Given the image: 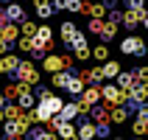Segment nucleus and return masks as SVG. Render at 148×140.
I'll return each instance as SVG.
<instances>
[{"label":"nucleus","mask_w":148,"mask_h":140,"mask_svg":"<svg viewBox=\"0 0 148 140\" xmlns=\"http://www.w3.org/2000/svg\"><path fill=\"white\" fill-rule=\"evenodd\" d=\"M120 53H126V56H137V59H145V53H148V45L140 39V37L129 34L126 39H120Z\"/></svg>","instance_id":"nucleus-1"},{"label":"nucleus","mask_w":148,"mask_h":140,"mask_svg":"<svg viewBox=\"0 0 148 140\" xmlns=\"http://www.w3.org/2000/svg\"><path fill=\"white\" fill-rule=\"evenodd\" d=\"M14 81L25 84V87H31V84H39V70H36L31 62H20V67H17V73H14Z\"/></svg>","instance_id":"nucleus-2"},{"label":"nucleus","mask_w":148,"mask_h":140,"mask_svg":"<svg viewBox=\"0 0 148 140\" xmlns=\"http://www.w3.org/2000/svg\"><path fill=\"white\" fill-rule=\"evenodd\" d=\"M101 98L106 101L109 107H120L123 101H129V92H123L117 84H103L101 87Z\"/></svg>","instance_id":"nucleus-3"},{"label":"nucleus","mask_w":148,"mask_h":140,"mask_svg":"<svg viewBox=\"0 0 148 140\" xmlns=\"http://www.w3.org/2000/svg\"><path fill=\"white\" fill-rule=\"evenodd\" d=\"M42 67H45L50 76H53V73H62V70H67L64 56H56V53H48V56L42 59Z\"/></svg>","instance_id":"nucleus-4"},{"label":"nucleus","mask_w":148,"mask_h":140,"mask_svg":"<svg viewBox=\"0 0 148 140\" xmlns=\"http://www.w3.org/2000/svg\"><path fill=\"white\" fill-rule=\"evenodd\" d=\"M3 20H6V23H23L25 20V8L20 6V3H8L6 8H3Z\"/></svg>","instance_id":"nucleus-5"},{"label":"nucleus","mask_w":148,"mask_h":140,"mask_svg":"<svg viewBox=\"0 0 148 140\" xmlns=\"http://www.w3.org/2000/svg\"><path fill=\"white\" fill-rule=\"evenodd\" d=\"M0 39H3L8 48H11V45L20 39V28H17L14 23H3V25H0Z\"/></svg>","instance_id":"nucleus-6"},{"label":"nucleus","mask_w":148,"mask_h":140,"mask_svg":"<svg viewBox=\"0 0 148 140\" xmlns=\"http://www.w3.org/2000/svg\"><path fill=\"white\" fill-rule=\"evenodd\" d=\"M145 14H148V11H132V8H126V11H123V20H120V23H123L129 31H134V28H137V25L145 20Z\"/></svg>","instance_id":"nucleus-7"},{"label":"nucleus","mask_w":148,"mask_h":140,"mask_svg":"<svg viewBox=\"0 0 148 140\" xmlns=\"http://www.w3.org/2000/svg\"><path fill=\"white\" fill-rule=\"evenodd\" d=\"M78 121H81V123H78V140H95V123H90V121H87V115H78Z\"/></svg>","instance_id":"nucleus-8"},{"label":"nucleus","mask_w":148,"mask_h":140,"mask_svg":"<svg viewBox=\"0 0 148 140\" xmlns=\"http://www.w3.org/2000/svg\"><path fill=\"white\" fill-rule=\"evenodd\" d=\"M78 115H81V112H78V101H70V104H64V107H62V112H59V118H62L64 123H73Z\"/></svg>","instance_id":"nucleus-9"},{"label":"nucleus","mask_w":148,"mask_h":140,"mask_svg":"<svg viewBox=\"0 0 148 140\" xmlns=\"http://www.w3.org/2000/svg\"><path fill=\"white\" fill-rule=\"evenodd\" d=\"M75 79V73H73V67L70 70H62V73H53V87H59V90H67V84Z\"/></svg>","instance_id":"nucleus-10"},{"label":"nucleus","mask_w":148,"mask_h":140,"mask_svg":"<svg viewBox=\"0 0 148 140\" xmlns=\"http://www.w3.org/2000/svg\"><path fill=\"white\" fill-rule=\"evenodd\" d=\"M75 31H78V28H75V23H70V20H67V23H62V28H59V34H62V42H64L67 48L73 45V37H75Z\"/></svg>","instance_id":"nucleus-11"},{"label":"nucleus","mask_w":148,"mask_h":140,"mask_svg":"<svg viewBox=\"0 0 148 140\" xmlns=\"http://www.w3.org/2000/svg\"><path fill=\"white\" fill-rule=\"evenodd\" d=\"M115 84H117L123 92H132V90H134V84H137V79H134V73H120V76L115 79Z\"/></svg>","instance_id":"nucleus-12"},{"label":"nucleus","mask_w":148,"mask_h":140,"mask_svg":"<svg viewBox=\"0 0 148 140\" xmlns=\"http://www.w3.org/2000/svg\"><path fill=\"white\" fill-rule=\"evenodd\" d=\"M34 6H36V17H42V20L53 17V3L50 0H34Z\"/></svg>","instance_id":"nucleus-13"},{"label":"nucleus","mask_w":148,"mask_h":140,"mask_svg":"<svg viewBox=\"0 0 148 140\" xmlns=\"http://www.w3.org/2000/svg\"><path fill=\"white\" fill-rule=\"evenodd\" d=\"M25 137H28V140H59V134L50 132V129H31Z\"/></svg>","instance_id":"nucleus-14"},{"label":"nucleus","mask_w":148,"mask_h":140,"mask_svg":"<svg viewBox=\"0 0 148 140\" xmlns=\"http://www.w3.org/2000/svg\"><path fill=\"white\" fill-rule=\"evenodd\" d=\"M3 112H6V121H20V118H23V109H20V104H14V101H6V104H3Z\"/></svg>","instance_id":"nucleus-15"},{"label":"nucleus","mask_w":148,"mask_h":140,"mask_svg":"<svg viewBox=\"0 0 148 140\" xmlns=\"http://www.w3.org/2000/svg\"><path fill=\"white\" fill-rule=\"evenodd\" d=\"M129 98H132V101H137V104L148 101V81H145V84H134V90L129 92Z\"/></svg>","instance_id":"nucleus-16"},{"label":"nucleus","mask_w":148,"mask_h":140,"mask_svg":"<svg viewBox=\"0 0 148 140\" xmlns=\"http://www.w3.org/2000/svg\"><path fill=\"white\" fill-rule=\"evenodd\" d=\"M84 90H87V84H84L81 79H78V76H75L73 81L67 84V92H70V95H73V98H81V95H84Z\"/></svg>","instance_id":"nucleus-17"},{"label":"nucleus","mask_w":148,"mask_h":140,"mask_svg":"<svg viewBox=\"0 0 148 140\" xmlns=\"http://www.w3.org/2000/svg\"><path fill=\"white\" fill-rule=\"evenodd\" d=\"M101 73H103V79H117V76H120V65L109 59V62H103V67H101Z\"/></svg>","instance_id":"nucleus-18"},{"label":"nucleus","mask_w":148,"mask_h":140,"mask_svg":"<svg viewBox=\"0 0 148 140\" xmlns=\"http://www.w3.org/2000/svg\"><path fill=\"white\" fill-rule=\"evenodd\" d=\"M115 34H117V23H109V20H106L103 28H101V39H103V45L115 39Z\"/></svg>","instance_id":"nucleus-19"},{"label":"nucleus","mask_w":148,"mask_h":140,"mask_svg":"<svg viewBox=\"0 0 148 140\" xmlns=\"http://www.w3.org/2000/svg\"><path fill=\"white\" fill-rule=\"evenodd\" d=\"M36 31H39V25L36 23H31V20H23V23H20V37H36Z\"/></svg>","instance_id":"nucleus-20"},{"label":"nucleus","mask_w":148,"mask_h":140,"mask_svg":"<svg viewBox=\"0 0 148 140\" xmlns=\"http://www.w3.org/2000/svg\"><path fill=\"white\" fill-rule=\"evenodd\" d=\"M0 59H3V65H6V73L14 76V73H17V67H20V59H17L14 53H6V56H0Z\"/></svg>","instance_id":"nucleus-21"},{"label":"nucleus","mask_w":148,"mask_h":140,"mask_svg":"<svg viewBox=\"0 0 148 140\" xmlns=\"http://www.w3.org/2000/svg\"><path fill=\"white\" fill-rule=\"evenodd\" d=\"M56 134H59L62 140H75V126H73V123H62V126L56 129Z\"/></svg>","instance_id":"nucleus-22"},{"label":"nucleus","mask_w":148,"mask_h":140,"mask_svg":"<svg viewBox=\"0 0 148 140\" xmlns=\"http://www.w3.org/2000/svg\"><path fill=\"white\" fill-rule=\"evenodd\" d=\"M92 59H95V62H109V48L103 45V42L92 48Z\"/></svg>","instance_id":"nucleus-23"},{"label":"nucleus","mask_w":148,"mask_h":140,"mask_svg":"<svg viewBox=\"0 0 148 140\" xmlns=\"http://www.w3.org/2000/svg\"><path fill=\"white\" fill-rule=\"evenodd\" d=\"M17 48L23 50V53H34V48H36V42H34L31 37H20V39H17Z\"/></svg>","instance_id":"nucleus-24"},{"label":"nucleus","mask_w":148,"mask_h":140,"mask_svg":"<svg viewBox=\"0 0 148 140\" xmlns=\"http://www.w3.org/2000/svg\"><path fill=\"white\" fill-rule=\"evenodd\" d=\"M45 104H48V109L53 112V115H59V112H62V107H64V101L59 98V95H50V98H45Z\"/></svg>","instance_id":"nucleus-25"},{"label":"nucleus","mask_w":148,"mask_h":140,"mask_svg":"<svg viewBox=\"0 0 148 140\" xmlns=\"http://www.w3.org/2000/svg\"><path fill=\"white\" fill-rule=\"evenodd\" d=\"M17 95H20V81L6 84V87H3V98H6V101H14Z\"/></svg>","instance_id":"nucleus-26"},{"label":"nucleus","mask_w":148,"mask_h":140,"mask_svg":"<svg viewBox=\"0 0 148 140\" xmlns=\"http://www.w3.org/2000/svg\"><path fill=\"white\" fill-rule=\"evenodd\" d=\"M126 118H129L126 107H112V123H126Z\"/></svg>","instance_id":"nucleus-27"},{"label":"nucleus","mask_w":148,"mask_h":140,"mask_svg":"<svg viewBox=\"0 0 148 140\" xmlns=\"http://www.w3.org/2000/svg\"><path fill=\"white\" fill-rule=\"evenodd\" d=\"M134 134H137V137H145L148 134V121H134Z\"/></svg>","instance_id":"nucleus-28"},{"label":"nucleus","mask_w":148,"mask_h":140,"mask_svg":"<svg viewBox=\"0 0 148 140\" xmlns=\"http://www.w3.org/2000/svg\"><path fill=\"white\" fill-rule=\"evenodd\" d=\"M90 56H92V50L87 48V45H81V48H75V59H78V62H87Z\"/></svg>","instance_id":"nucleus-29"},{"label":"nucleus","mask_w":148,"mask_h":140,"mask_svg":"<svg viewBox=\"0 0 148 140\" xmlns=\"http://www.w3.org/2000/svg\"><path fill=\"white\" fill-rule=\"evenodd\" d=\"M134 79H137V84H145L148 81V67H137L134 70Z\"/></svg>","instance_id":"nucleus-30"},{"label":"nucleus","mask_w":148,"mask_h":140,"mask_svg":"<svg viewBox=\"0 0 148 140\" xmlns=\"http://www.w3.org/2000/svg\"><path fill=\"white\" fill-rule=\"evenodd\" d=\"M101 28H103V20H90L87 23V31L90 34H101Z\"/></svg>","instance_id":"nucleus-31"},{"label":"nucleus","mask_w":148,"mask_h":140,"mask_svg":"<svg viewBox=\"0 0 148 140\" xmlns=\"http://www.w3.org/2000/svg\"><path fill=\"white\" fill-rule=\"evenodd\" d=\"M137 121H148V101L137 104Z\"/></svg>","instance_id":"nucleus-32"},{"label":"nucleus","mask_w":148,"mask_h":140,"mask_svg":"<svg viewBox=\"0 0 148 140\" xmlns=\"http://www.w3.org/2000/svg\"><path fill=\"white\" fill-rule=\"evenodd\" d=\"M126 6L132 11H145V0H126Z\"/></svg>","instance_id":"nucleus-33"},{"label":"nucleus","mask_w":148,"mask_h":140,"mask_svg":"<svg viewBox=\"0 0 148 140\" xmlns=\"http://www.w3.org/2000/svg\"><path fill=\"white\" fill-rule=\"evenodd\" d=\"M70 11H75V14H78V11H84V0H70Z\"/></svg>","instance_id":"nucleus-34"},{"label":"nucleus","mask_w":148,"mask_h":140,"mask_svg":"<svg viewBox=\"0 0 148 140\" xmlns=\"http://www.w3.org/2000/svg\"><path fill=\"white\" fill-rule=\"evenodd\" d=\"M70 6V0H53V11H64Z\"/></svg>","instance_id":"nucleus-35"},{"label":"nucleus","mask_w":148,"mask_h":140,"mask_svg":"<svg viewBox=\"0 0 148 140\" xmlns=\"http://www.w3.org/2000/svg\"><path fill=\"white\" fill-rule=\"evenodd\" d=\"M103 8L106 11H117V0H103Z\"/></svg>","instance_id":"nucleus-36"},{"label":"nucleus","mask_w":148,"mask_h":140,"mask_svg":"<svg viewBox=\"0 0 148 140\" xmlns=\"http://www.w3.org/2000/svg\"><path fill=\"white\" fill-rule=\"evenodd\" d=\"M6 53H8V45H6L3 39H0V56H6Z\"/></svg>","instance_id":"nucleus-37"},{"label":"nucleus","mask_w":148,"mask_h":140,"mask_svg":"<svg viewBox=\"0 0 148 140\" xmlns=\"http://www.w3.org/2000/svg\"><path fill=\"white\" fill-rule=\"evenodd\" d=\"M0 123H6V112H3V107H0Z\"/></svg>","instance_id":"nucleus-38"},{"label":"nucleus","mask_w":148,"mask_h":140,"mask_svg":"<svg viewBox=\"0 0 148 140\" xmlns=\"http://www.w3.org/2000/svg\"><path fill=\"white\" fill-rule=\"evenodd\" d=\"M6 73V65H3V59H0V76Z\"/></svg>","instance_id":"nucleus-39"},{"label":"nucleus","mask_w":148,"mask_h":140,"mask_svg":"<svg viewBox=\"0 0 148 140\" xmlns=\"http://www.w3.org/2000/svg\"><path fill=\"white\" fill-rule=\"evenodd\" d=\"M3 104H6V98H3V90H0V107H3Z\"/></svg>","instance_id":"nucleus-40"},{"label":"nucleus","mask_w":148,"mask_h":140,"mask_svg":"<svg viewBox=\"0 0 148 140\" xmlns=\"http://www.w3.org/2000/svg\"><path fill=\"white\" fill-rule=\"evenodd\" d=\"M3 23H6V20H3V8H0V25H3Z\"/></svg>","instance_id":"nucleus-41"},{"label":"nucleus","mask_w":148,"mask_h":140,"mask_svg":"<svg viewBox=\"0 0 148 140\" xmlns=\"http://www.w3.org/2000/svg\"><path fill=\"white\" fill-rule=\"evenodd\" d=\"M143 25H145V28H148V14H145V20H143Z\"/></svg>","instance_id":"nucleus-42"},{"label":"nucleus","mask_w":148,"mask_h":140,"mask_svg":"<svg viewBox=\"0 0 148 140\" xmlns=\"http://www.w3.org/2000/svg\"><path fill=\"white\" fill-rule=\"evenodd\" d=\"M134 140H145V137H134Z\"/></svg>","instance_id":"nucleus-43"},{"label":"nucleus","mask_w":148,"mask_h":140,"mask_svg":"<svg viewBox=\"0 0 148 140\" xmlns=\"http://www.w3.org/2000/svg\"><path fill=\"white\" fill-rule=\"evenodd\" d=\"M115 140H123V137H115Z\"/></svg>","instance_id":"nucleus-44"}]
</instances>
